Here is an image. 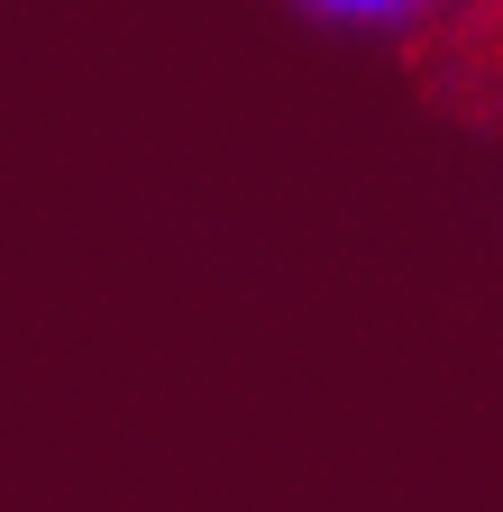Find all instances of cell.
<instances>
[{
    "label": "cell",
    "mask_w": 503,
    "mask_h": 512,
    "mask_svg": "<svg viewBox=\"0 0 503 512\" xmlns=\"http://www.w3.org/2000/svg\"><path fill=\"white\" fill-rule=\"evenodd\" d=\"M266 19H284L311 46L375 55V64H394V74L430 83V64L467 37L476 0H266Z\"/></svg>",
    "instance_id": "1"
},
{
    "label": "cell",
    "mask_w": 503,
    "mask_h": 512,
    "mask_svg": "<svg viewBox=\"0 0 503 512\" xmlns=\"http://www.w3.org/2000/svg\"><path fill=\"white\" fill-rule=\"evenodd\" d=\"M421 101H449V110H467V119H485V128H503V0H476V19H467V37L430 64V83H421Z\"/></svg>",
    "instance_id": "2"
}]
</instances>
